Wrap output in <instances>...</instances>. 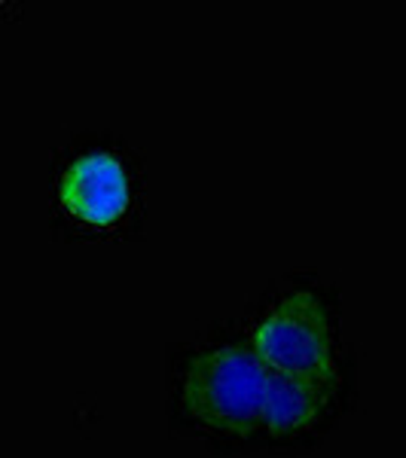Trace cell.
Here are the masks:
<instances>
[{"mask_svg":"<svg viewBox=\"0 0 406 458\" xmlns=\"http://www.w3.org/2000/svg\"><path fill=\"white\" fill-rule=\"evenodd\" d=\"M269 367L254 352L224 345L193 358L183 376V410L199 425L250 437L263 431Z\"/></svg>","mask_w":406,"mask_h":458,"instance_id":"cell-1","label":"cell"},{"mask_svg":"<svg viewBox=\"0 0 406 458\" xmlns=\"http://www.w3.org/2000/svg\"><path fill=\"white\" fill-rule=\"evenodd\" d=\"M250 352L269 370L306 379L327 394L339 382L327 315L318 297L309 291L291 293L269 309L250 334Z\"/></svg>","mask_w":406,"mask_h":458,"instance_id":"cell-2","label":"cell"},{"mask_svg":"<svg viewBox=\"0 0 406 458\" xmlns=\"http://www.w3.org/2000/svg\"><path fill=\"white\" fill-rule=\"evenodd\" d=\"M58 202L89 226H114L129 208V174L110 153H86L64 172Z\"/></svg>","mask_w":406,"mask_h":458,"instance_id":"cell-3","label":"cell"},{"mask_svg":"<svg viewBox=\"0 0 406 458\" xmlns=\"http://www.w3.org/2000/svg\"><path fill=\"white\" fill-rule=\"evenodd\" d=\"M327 391L297 376L269 370V388H266V410H263V431L269 437H293L318 422Z\"/></svg>","mask_w":406,"mask_h":458,"instance_id":"cell-4","label":"cell"}]
</instances>
